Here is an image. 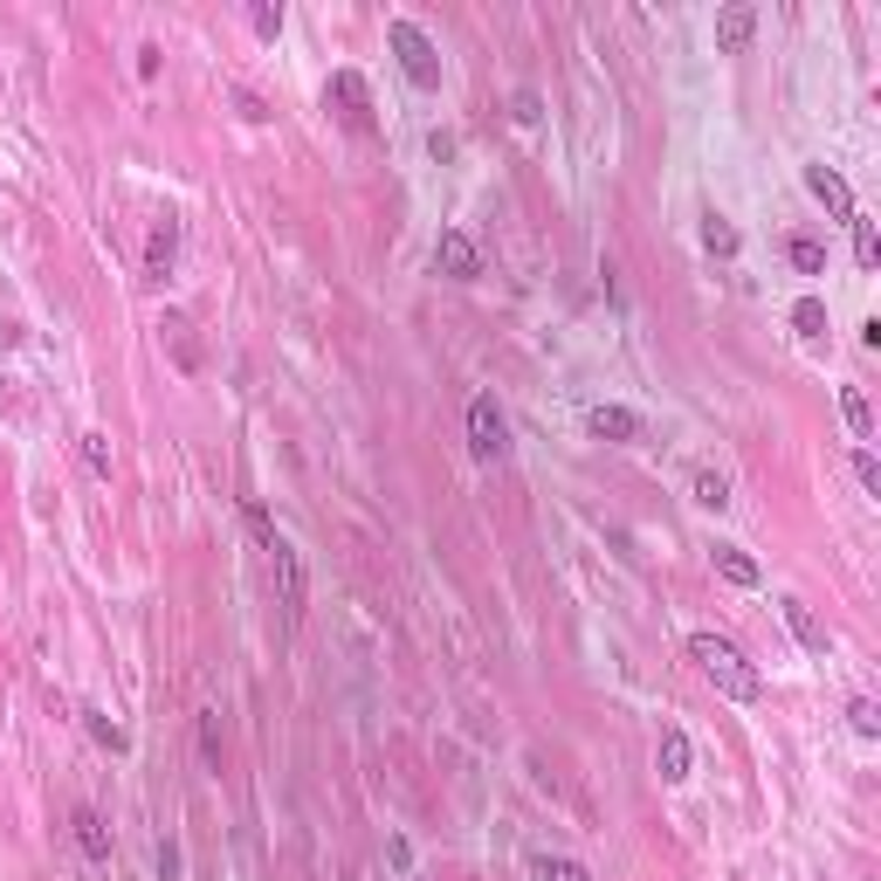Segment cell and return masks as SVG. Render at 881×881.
Segmentation results:
<instances>
[{"mask_svg": "<svg viewBox=\"0 0 881 881\" xmlns=\"http://www.w3.org/2000/svg\"><path fill=\"white\" fill-rule=\"evenodd\" d=\"M83 461H90V476H111V440H103V434H83Z\"/></svg>", "mask_w": 881, "mask_h": 881, "instance_id": "27", "label": "cell"}, {"mask_svg": "<svg viewBox=\"0 0 881 881\" xmlns=\"http://www.w3.org/2000/svg\"><path fill=\"white\" fill-rule=\"evenodd\" d=\"M779 613H785V627H792V640L806 647V655H826V647H834V640H826V627H819V613L806 600H779Z\"/></svg>", "mask_w": 881, "mask_h": 881, "instance_id": "10", "label": "cell"}, {"mask_svg": "<svg viewBox=\"0 0 881 881\" xmlns=\"http://www.w3.org/2000/svg\"><path fill=\"white\" fill-rule=\"evenodd\" d=\"M695 503H703V510H723V503H731V482H723L716 469H695Z\"/></svg>", "mask_w": 881, "mask_h": 881, "instance_id": "23", "label": "cell"}, {"mask_svg": "<svg viewBox=\"0 0 881 881\" xmlns=\"http://www.w3.org/2000/svg\"><path fill=\"white\" fill-rule=\"evenodd\" d=\"M792 331H799V338H826V303L819 297H799L792 303Z\"/></svg>", "mask_w": 881, "mask_h": 881, "instance_id": "17", "label": "cell"}, {"mask_svg": "<svg viewBox=\"0 0 881 881\" xmlns=\"http://www.w3.org/2000/svg\"><path fill=\"white\" fill-rule=\"evenodd\" d=\"M152 868H159V881H172V874H179V847H172V840H159V854H152Z\"/></svg>", "mask_w": 881, "mask_h": 881, "instance_id": "28", "label": "cell"}, {"mask_svg": "<svg viewBox=\"0 0 881 881\" xmlns=\"http://www.w3.org/2000/svg\"><path fill=\"white\" fill-rule=\"evenodd\" d=\"M847 227H854V263H861V269H881V235H874V221L854 214Z\"/></svg>", "mask_w": 881, "mask_h": 881, "instance_id": "18", "label": "cell"}, {"mask_svg": "<svg viewBox=\"0 0 881 881\" xmlns=\"http://www.w3.org/2000/svg\"><path fill=\"white\" fill-rule=\"evenodd\" d=\"M76 847L90 854V861H111V826H103V813H90V806H76Z\"/></svg>", "mask_w": 881, "mask_h": 881, "instance_id": "13", "label": "cell"}, {"mask_svg": "<svg viewBox=\"0 0 881 881\" xmlns=\"http://www.w3.org/2000/svg\"><path fill=\"white\" fill-rule=\"evenodd\" d=\"M703 248H710V255H723V263H731V255H737V227L723 221V214H710V221H703Z\"/></svg>", "mask_w": 881, "mask_h": 881, "instance_id": "21", "label": "cell"}, {"mask_svg": "<svg viewBox=\"0 0 881 881\" xmlns=\"http://www.w3.org/2000/svg\"><path fill=\"white\" fill-rule=\"evenodd\" d=\"M655 765H661V779H668V785H682V779H689V765H695V750H689V731H676V723H661V750H655Z\"/></svg>", "mask_w": 881, "mask_h": 881, "instance_id": "11", "label": "cell"}, {"mask_svg": "<svg viewBox=\"0 0 881 881\" xmlns=\"http://www.w3.org/2000/svg\"><path fill=\"white\" fill-rule=\"evenodd\" d=\"M386 42H393V56H400V69H406L413 90H440V48L413 29V21H393V29H386Z\"/></svg>", "mask_w": 881, "mask_h": 881, "instance_id": "2", "label": "cell"}, {"mask_svg": "<svg viewBox=\"0 0 881 881\" xmlns=\"http://www.w3.org/2000/svg\"><path fill=\"white\" fill-rule=\"evenodd\" d=\"M716 572L731 579V586H758L765 572H758V558L744 551V544H716Z\"/></svg>", "mask_w": 881, "mask_h": 881, "instance_id": "15", "label": "cell"}, {"mask_svg": "<svg viewBox=\"0 0 881 881\" xmlns=\"http://www.w3.org/2000/svg\"><path fill=\"white\" fill-rule=\"evenodd\" d=\"M531 874H537V881H592L579 861H565V854H537V861H531Z\"/></svg>", "mask_w": 881, "mask_h": 881, "instance_id": "19", "label": "cell"}, {"mask_svg": "<svg viewBox=\"0 0 881 881\" xmlns=\"http://www.w3.org/2000/svg\"><path fill=\"white\" fill-rule=\"evenodd\" d=\"M469 448H476V461H503V448H510L503 406L489 400V393H476V400H469Z\"/></svg>", "mask_w": 881, "mask_h": 881, "instance_id": "5", "label": "cell"}, {"mask_svg": "<svg viewBox=\"0 0 881 881\" xmlns=\"http://www.w3.org/2000/svg\"><path fill=\"white\" fill-rule=\"evenodd\" d=\"M586 434L592 440H640V413H627V406H586Z\"/></svg>", "mask_w": 881, "mask_h": 881, "instance_id": "9", "label": "cell"}, {"mask_svg": "<svg viewBox=\"0 0 881 881\" xmlns=\"http://www.w3.org/2000/svg\"><path fill=\"white\" fill-rule=\"evenodd\" d=\"M840 421H847V434L861 440V448L874 440V413H868V393H861V386H840Z\"/></svg>", "mask_w": 881, "mask_h": 881, "instance_id": "14", "label": "cell"}, {"mask_svg": "<svg viewBox=\"0 0 881 881\" xmlns=\"http://www.w3.org/2000/svg\"><path fill=\"white\" fill-rule=\"evenodd\" d=\"M269 551V572H276V600H282V627L297 634V620H303V565H297V544L276 531V544H263Z\"/></svg>", "mask_w": 881, "mask_h": 881, "instance_id": "4", "label": "cell"}, {"mask_svg": "<svg viewBox=\"0 0 881 881\" xmlns=\"http://www.w3.org/2000/svg\"><path fill=\"white\" fill-rule=\"evenodd\" d=\"M689 661L703 668V676L716 682V695H731V703H758L765 695V676L744 661V647L723 640V634H689Z\"/></svg>", "mask_w": 881, "mask_h": 881, "instance_id": "1", "label": "cell"}, {"mask_svg": "<svg viewBox=\"0 0 881 881\" xmlns=\"http://www.w3.org/2000/svg\"><path fill=\"white\" fill-rule=\"evenodd\" d=\"M83 723H90V737H97L103 750H124V744H132V737H124V731H118V723L103 716V710H83Z\"/></svg>", "mask_w": 881, "mask_h": 881, "instance_id": "24", "label": "cell"}, {"mask_svg": "<svg viewBox=\"0 0 881 881\" xmlns=\"http://www.w3.org/2000/svg\"><path fill=\"white\" fill-rule=\"evenodd\" d=\"M324 111L345 124V132H372V90H366V76L358 69H331V83H324Z\"/></svg>", "mask_w": 881, "mask_h": 881, "instance_id": "3", "label": "cell"}, {"mask_svg": "<svg viewBox=\"0 0 881 881\" xmlns=\"http://www.w3.org/2000/svg\"><path fill=\"white\" fill-rule=\"evenodd\" d=\"M785 255H792V269H799V276H826V242L792 235V242H785Z\"/></svg>", "mask_w": 881, "mask_h": 881, "instance_id": "16", "label": "cell"}, {"mask_svg": "<svg viewBox=\"0 0 881 881\" xmlns=\"http://www.w3.org/2000/svg\"><path fill=\"white\" fill-rule=\"evenodd\" d=\"M248 29L263 35V42H276L282 35V8H269V0H263V8H248Z\"/></svg>", "mask_w": 881, "mask_h": 881, "instance_id": "26", "label": "cell"}, {"mask_svg": "<svg viewBox=\"0 0 881 881\" xmlns=\"http://www.w3.org/2000/svg\"><path fill=\"white\" fill-rule=\"evenodd\" d=\"M847 731H854V737H868V744L881 737V710L868 703V695H854V703H847Z\"/></svg>", "mask_w": 881, "mask_h": 881, "instance_id": "20", "label": "cell"}, {"mask_svg": "<svg viewBox=\"0 0 881 881\" xmlns=\"http://www.w3.org/2000/svg\"><path fill=\"white\" fill-rule=\"evenodd\" d=\"M200 758L207 771H221V710H200Z\"/></svg>", "mask_w": 881, "mask_h": 881, "instance_id": "22", "label": "cell"}, {"mask_svg": "<svg viewBox=\"0 0 881 881\" xmlns=\"http://www.w3.org/2000/svg\"><path fill=\"white\" fill-rule=\"evenodd\" d=\"M854 482H861L868 497H881V461H874V448H854Z\"/></svg>", "mask_w": 881, "mask_h": 881, "instance_id": "25", "label": "cell"}, {"mask_svg": "<svg viewBox=\"0 0 881 881\" xmlns=\"http://www.w3.org/2000/svg\"><path fill=\"white\" fill-rule=\"evenodd\" d=\"M750 35H758V8H750V0H731V8L716 14V48L723 56H744Z\"/></svg>", "mask_w": 881, "mask_h": 881, "instance_id": "8", "label": "cell"}, {"mask_svg": "<svg viewBox=\"0 0 881 881\" xmlns=\"http://www.w3.org/2000/svg\"><path fill=\"white\" fill-rule=\"evenodd\" d=\"M544 111H537V90H516V124H537Z\"/></svg>", "mask_w": 881, "mask_h": 881, "instance_id": "29", "label": "cell"}, {"mask_svg": "<svg viewBox=\"0 0 881 881\" xmlns=\"http://www.w3.org/2000/svg\"><path fill=\"white\" fill-rule=\"evenodd\" d=\"M434 269L440 276H455V282H476L482 276V248L461 235V227H440V242H434Z\"/></svg>", "mask_w": 881, "mask_h": 881, "instance_id": "6", "label": "cell"}, {"mask_svg": "<svg viewBox=\"0 0 881 881\" xmlns=\"http://www.w3.org/2000/svg\"><path fill=\"white\" fill-rule=\"evenodd\" d=\"M806 193H813L834 221H854V214H861V207H854V187H847L834 166H806Z\"/></svg>", "mask_w": 881, "mask_h": 881, "instance_id": "7", "label": "cell"}, {"mask_svg": "<svg viewBox=\"0 0 881 881\" xmlns=\"http://www.w3.org/2000/svg\"><path fill=\"white\" fill-rule=\"evenodd\" d=\"M172 263H179V227H172V221H159V227L145 235V276H152V282H166V276H172Z\"/></svg>", "mask_w": 881, "mask_h": 881, "instance_id": "12", "label": "cell"}]
</instances>
